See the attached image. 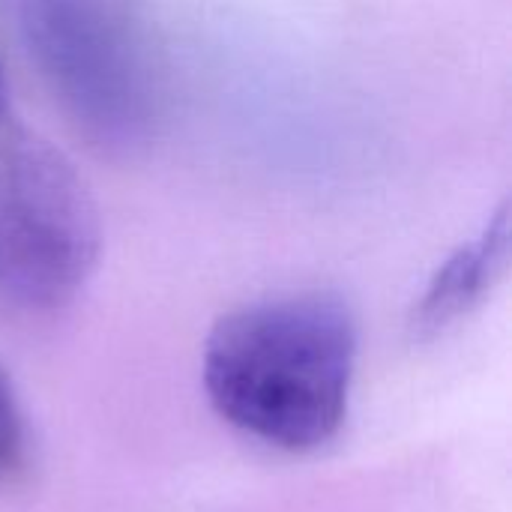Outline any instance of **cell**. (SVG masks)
Instances as JSON below:
<instances>
[{
	"label": "cell",
	"instance_id": "obj_1",
	"mask_svg": "<svg viewBox=\"0 0 512 512\" xmlns=\"http://www.w3.org/2000/svg\"><path fill=\"white\" fill-rule=\"evenodd\" d=\"M354 363L357 324L342 297H276L213 324L204 345V390L213 411L246 438L309 453L339 435Z\"/></svg>",
	"mask_w": 512,
	"mask_h": 512
},
{
	"label": "cell",
	"instance_id": "obj_2",
	"mask_svg": "<svg viewBox=\"0 0 512 512\" xmlns=\"http://www.w3.org/2000/svg\"><path fill=\"white\" fill-rule=\"evenodd\" d=\"M24 48L69 123L126 153L159 117V72L141 0H15Z\"/></svg>",
	"mask_w": 512,
	"mask_h": 512
},
{
	"label": "cell",
	"instance_id": "obj_3",
	"mask_svg": "<svg viewBox=\"0 0 512 512\" xmlns=\"http://www.w3.org/2000/svg\"><path fill=\"white\" fill-rule=\"evenodd\" d=\"M99 249V210L75 165L0 111V303L24 315L66 309Z\"/></svg>",
	"mask_w": 512,
	"mask_h": 512
},
{
	"label": "cell",
	"instance_id": "obj_4",
	"mask_svg": "<svg viewBox=\"0 0 512 512\" xmlns=\"http://www.w3.org/2000/svg\"><path fill=\"white\" fill-rule=\"evenodd\" d=\"M510 261V207H501L486 231L453 252L432 276L426 294L411 312L414 339H435L462 321L501 279Z\"/></svg>",
	"mask_w": 512,
	"mask_h": 512
},
{
	"label": "cell",
	"instance_id": "obj_5",
	"mask_svg": "<svg viewBox=\"0 0 512 512\" xmlns=\"http://www.w3.org/2000/svg\"><path fill=\"white\" fill-rule=\"evenodd\" d=\"M33 468V438L21 411L15 384L0 366V489L27 483Z\"/></svg>",
	"mask_w": 512,
	"mask_h": 512
},
{
	"label": "cell",
	"instance_id": "obj_6",
	"mask_svg": "<svg viewBox=\"0 0 512 512\" xmlns=\"http://www.w3.org/2000/svg\"><path fill=\"white\" fill-rule=\"evenodd\" d=\"M0 111H6V84H3V69H0Z\"/></svg>",
	"mask_w": 512,
	"mask_h": 512
}]
</instances>
